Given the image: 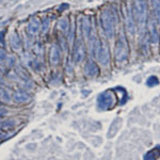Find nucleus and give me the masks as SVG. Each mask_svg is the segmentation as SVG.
Returning a JSON list of instances; mask_svg holds the SVG:
<instances>
[{
	"label": "nucleus",
	"mask_w": 160,
	"mask_h": 160,
	"mask_svg": "<svg viewBox=\"0 0 160 160\" xmlns=\"http://www.w3.org/2000/svg\"><path fill=\"white\" fill-rule=\"evenodd\" d=\"M10 42H11V46L15 50H18L20 49V47H22V41H20L18 34H16V33H13L11 35Z\"/></svg>",
	"instance_id": "dca6fc26"
},
{
	"label": "nucleus",
	"mask_w": 160,
	"mask_h": 160,
	"mask_svg": "<svg viewBox=\"0 0 160 160\" xmlns=\"http://www.w3.org/2000/svg\"><path fill=\"white\" fill-rule=\"evenodd\" d=\"M126 27L131 34L135 32V20L132 19V13L129 9L126 10Z\"/></svg>",
	"instance_id": "4468645a"
},
{
	"label": "nucleus",
	"mask_w": 160,
	"mask_h": 160,
	"mask_svg": "<svg viewBox=\"0 0 160 160\" xmlns=\"http://www.w3.org/2000/svg\"><path fill=\"white\" fill-rule=\"evenodd\" d=\"M4 137H6V135H4V133H3V132H2V131H1V130H0V139H3V138H4Z\"/></svg>",
	"instance_id": "b1692460"
},
{
	"label": "nucleus",
	"mask_w": 160,
	"mask_h": 160,
	"mask_svg": "<svg viewBox=\"0 0 160 160\" xmlns=\"http://www.w3.org/2000/svg\"><path fill=\"white\" fill-rule=\"evenodd\" d=\"M95 56L97 57L98 61L100 62V64L104 66H107L110 62V51L109 47H108L107 43L104 41H99L98 45L96 47L95 50Z\"/></svg>",
	"instance_id": "39448f33"
},
{
	"label": "nucleus",
	"mask_w": 160,
	"mask_h": 160,
	"mask_svg": "<svg viewBox=\"0 0 160 160\" xmlns=\"http://www.w3.org/2000/svg\"><path fill=\"white\" fill-rule=\"evenodd\" d=\"M41 29H42V32L44 33V34L47 32L48 29H49V19L43 20V24H42V26H41Z\"/></svg>",
	"instance_id": "412c9836"
},
{
	"label": "nucleus",
	"mask_w": 160,
	"mask_h": 160,
	"mask_svg": "<svg viewBox=\"0 0 160 160\" xmlns=\"http://www.w3.org/2000/svg\"><path fill=\"white\" fill-rule=\"evenodd\" d=\"M152 4H153L155 13L157 15V18L160 22V0H152Z\"/></svg>",
	"instance_id": "a211bd4d"
},
{
	"label": "nucleus",
	"mask_w": 160,
	"mask_h": 160,
	"mask_svg": "<svg viewBox=\"0 0 160 160\" xmlns=\"http://www.w3.org/2000/svg\"><path fill=\"white\" fill-rule=\"evenodd\" d=\"M160 157V145L156 146L153 149H151L149 152L145 154L144 156V159L145 160H153V159H157Z\"/></svg>",
	"instance_id": "2eb2a0df"
},
{
	"label": "nucleus",
	"mask_w": 160,
	"mask_h": 160,
	"mask_svg": "<svg viewBox=\"0 0 160 160\" xmlns=\"http://www.w3.org/2000/svg\"><path fill=\"white\" fill-rule=\"evenodd\" d=\"M10 100V96L9 93H8L6 90L0 88V102H7Z\"/></svg>",
	"instance_id": "6ab92c4d"
},
{
	"label": "nucleus",
	"mask_w": 160,
	"mask_h": 160,
	"mask_svg": "<svg viewBox=\"0 0 160 160\" xmlns=\"http://www.w3.org/2000/svg\"><path fill=\"white\" fill-rule=\"evenodd\" d=\"M146 26L148 28V34H149V38H151V42L156 44L159 41V33L156 27V22L153 19H149Z\"/></svg>",
	"instance_id": "0eeeda50"
},
{
	"label": "nucleus",
	"mask_w": 160,
	"mask_h": 160,
	"mask_svg": "<svg viewBox=\"0 0 160 160\" xmlns=\"http://www.w3.org/2000/svg\"><path fill=\"white\" fill-rule=\"evenodd\" d=\"M7 113H8V109H7V108L0 106V118H2L3 115H6Z\"/></svg>",
	"instance_id": "5701e85b"
},
{
	"label": "nucleus",
	"mask_w": 160,
	"mask_h": 160,
	"mask_svg": "<svg viewBox=\"0 0 160 160\" xmlns=\"http://www.w3.org/2000/svg\"><path fill=\"white\" fill-rule=\"evenodd\" d=\"M7 59V53L3 49H0V62L6 61Z\"/></svg>",
	"instance_id": "4be33fe9"
},
{
	"label": "nucleus",
	"mask_w": 160,
	"mask_h": 160,
	"mask_svg": "<svg viewBox=\"0 0 160 160\" xmlns=\"http://www.w3.org/2000/svg\"><path fill=\"white\" fill-rule=\"evenodd\" d=\"M81 29H82V32H83V35L86 37L87 38L90 37V34L92 33V31L94 30L93 28V25H92V22L90 19L89 16H86L83 17L81 20Z\"/></svg>",
	"instance_id": "9b49d317"
},
{
	"label": "nucleus",
	"mask_w": 160,
	"mask_h": 160,
	"mask_svg": "<svg viewBox=\"0 0 160 160\" xmlns=\"http://www.w3.org/2000/svg\"><path fill=\"white\" fill-rule=\"evenodd\" d=\"M121 125H122V118H118L113 121V123L111 124L109 128V132H108V138H113L118 133V131L120 130Z\"/></svg>",
	"instance_id": "ddd939ff"
},
{
	"label": "nucleus",
	"mask_w": 160,
	"mask_h": 160,
	"mask_svg": "<svg viewBox=\"0 0 160 160\" xmlns=\"http://www.w3.org/2000/svg\"><path fill=\"white\" fill-rule=\"evenodd\" d=\"M133 17L136 18L137 24L140 31H143L148 24V9H146L145 0H135L133 3Z\"/></svg>",
	"instance_id": "f257e3e1"
},
{
	"label": "nucleus",
	"mask_w": 160,
	"mask_h": 160,
	"mask_svg": "<svg viewBox=\"0 0 160 160\" xmlns=\"http://www.w3.org/2000/svg\"><path fill=\"white\" fill-rule=\"evenodd\" d=\"M0 122H1V121H0Z\"/></svg>",
	"instance_id": "bb28decb"
},
{
	"label": "nucleus",
	"mask_w": 160,
	"mask_h": 160,
	"mask_svg": "<svg viewBox=\"0 0 160 160\" xmlns=\"http://www.w3.org/2000/svg\"><path fill=\"white\" fill-rule=\"evenodd\" d=\"M114 53H115V60L118 63L124 62L128 58V55H129V46H128V42L124 35H122V37L118 38V41L117 42Z\"/></svg>",
	"instance_id": "20e7f679"
},
{
	"label": "nucleus",
	"mask_w": 160,
	"mask_h": 160,
	"mask_svg": "<svg viewBox=\"0 0 160 160\" xmlns=\"http://www.w3.org/2000/svg\"><path fill=\"white\" fill-rule=\"evenodd\" d=\"M86 56V47L84 44L81 40L76 41L74 46V51H73V60L75 63H79L84 59Z\"/></svg>",
	"instance_id": "423d86ee"
},
{
	"label": "nucleus",
	"mask_w": 160,
	"mask_h": 160,
	"mask_svg": "<svg viewBox=\"0 0 160 160\" xmlns=\"http://www.w3.org/2000/svg\"><path fill=\"white\" fill-rule=\"evenodd\" d=\"M59 29L63 32H68L69 29V22L68 18H61L59 20V24H58Z\"/></svg>",
	"instance_id": "f3484780"
},
{
	"label": "nucleus",
	"mask_w": 160,
	"mask_h": 160,
	"mask_svg": "<svg viewBox=\"0 0 160 160\" xmlns=\"http://www.w3.org/2000/svg\"><path fill=\"white\" fill-rule=\"evenodd\" d=\"M118 98L114 90H107L99 94L97 98V106L100 110H110L117 105Z\"/></svg>",
	"instance_id": "7ed1b4c3"
},
{
	"label": "nucleus",
	"mask_w": 160,
	"mask_h": 160,
	"mask_svg": "<svg viewBox=\"0 0 160 160\" xmlns=\"http://www.w3.org/2000/svg\"><path fill=\"white\" fill-rule=\"evenodd\" d=\"M2 1H3V0H0V3H1V2H2Z\"/></svg>",
	"instance_id": "a878e982"
},
{
	"label": "nucleus",
	"mask_w": 160,
	"mask_h": 160,
	"mask_svg": "<svg viewBox=\"0 0 160 160\" xmlns=\"http://www.w3.org/2000/svg\"><path fill=\"white\" fill-rule=\"evenodd\" d=\"M146 84H148V87L153 88V87H156L159 84V80L158 78H157L156 76H151L148 77V79L146 80Z\"/></svg>",
	"instance_id": "aec40b11"
},
{
	"label": "nucleus",
	"mask_w": 160,
	"mask_h": 160,
	"mask_svg": "<svg viewBox=\"0 0 160 160\" xmlns=\"http://www.w3.org/2000/svg\"><path fill=\"white\" fill-rule=\"evenodd\" d=\"M41 29V22L38 18H33L29 22L27 25V33L29 35H35Z\"/></svg>",
	"instance_id": "f8f14e48"
},
{
	"label": "nucleus",
	"mask_w": 160,
	"mask_h": 160,
	"mask_svg": "<svg viewBox=\"0 0 160 160\" xmlns=\"http://www.w3.org/2000/svg\"><path fill=\"white\" fill-rule=\"evenodd\" d=\"M13 99H14V102H17V104H26V102L31 100V95L28 92L19 90V91L14 92V94H13Z\"/></svg>",
	"instance_id": "6e6552de"
},
{
	"label": "nucleus",
	"mask_w": 160,
	"mask_h": 160,
	"mask_svg": "<svg viewBox=\"0 0 160 160\" xmlns=\"http://www.w3.org/2000/svg\"><path fill=\"white\" fill-rule=\"evenodd\" d=\"M2 84V80H1V78H0V86Z\"/></svg>",
	"instance_id": "393cba45"
},
{
	"label": "nucleus",
	"mask_w": 160,
	"mask_h": 160,
	"mask_svg": "<svg viewBox=\"0 0 160 160\" xmlns=\"http://www.w3.org/2000/svg\"><path fill=\"white\" fill-rule=\"evenodd\" d=\"M84 73L89 77H96L99 74V68L94 61L89 60L84 66Z\"/></svg>",
	"instance_id": "1a4fd4ad"
},
{
	"label": "nucleus",
	"mask_w": 160,
	"mask_h": 160,
	"mask_svg": "<svg viewBox=\"0 0 160 160\" xmlns=\"http://www.w3.org/2000/svg\"><path fill=\"white\" fill-rule=\"evenodd\" d=\"M102 29L105 31V34L108 38H112L114 37L115 31V16L114 13L111 10H104L100 16Z\"/></svg>",
	"instance_id": "f03ea898"
},
{
	"label": "nucleus",
	"mask_w": 160,
	"mask_h": 160,
	"mask_svg": "<svg viewBox=\"0 0 160 160\" xmlns=\"http://www.w3.org/2000/svg\"><path fill=\"white\" fill-rule=\"evenodd\" d=\"M49 59H50V63L52 65H57L59 64L60 62V59H61V50H60V47L56 44H53L50 48V55H49Z\"/></svg>",
	"instance_id": "9d476101"
}]
</instances>
